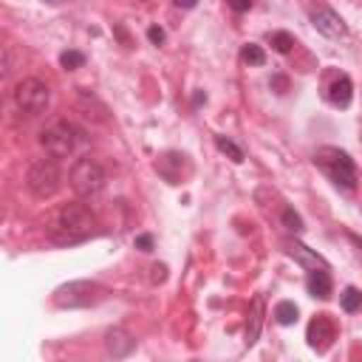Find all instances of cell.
<instances>
[{"mask_svg":"<svg viewBox=\"0 0 362 362\" xmlns=\"http://www.w3.org/2000/svg\"><path fill=\"white\" fill-rule=\"evenodd\" d=\"M96 232V215L90 212L88 204L82 201H71L62 204L48 221H45V235L51 243L57 246H74L88 240Z\"/></svg>","mask_w":362,"mask_h":362,"instance_id":"1","label":"cell"},{"mask_svg":"<svg viewBox=\"0 0 362 362\" xmlns=\"http://www.w3.org/2000/svg\"><path fill=\"white\" fill-rule=\"evenodd\" d=\"M82 141H85V133L76 124L65 122V119H57V122H51V124H45L40 130V144L45 147V153L51 158H68V156H74Z\"/></svg>","mask_w":362,"mask_h":362,"instance_id":"2","label":"cell"},{"mask_svg":"<svg viewBox=\"0 0 362 362\" xmlns=\"http://www.w3.org/2000/svg\"><path fill=\"white\" fill-rule=\"evenodd\" d=\"M314 164L337 184V187H342V189H356V164H354V158L345 153V150H339V147H317V153H314Z\"/></svg>","mask_w":362,"mask_h":362,"instance_id":"3","label":"cell"},{"mask_svg":"<svg viewBox=\"0 0 362 362\" xmlns=\"http://www.w3.org/2000/svg\"><path fill=\"white\" fill-rule=\"evenodd\" d=\"M105 181H107V173L102 170V164L90 156H82L74 161L71 173H68V184L71 189L79 195V198H90V195H99L105 189Z\"/></svg>","mask_w":362,"mask_h":362,"instance_id":"4","label":"cell"},{"mask_svg":"<svg viewBox=\"0 0 362 362\" xmlns=\"http://www.w3.org/2000/svg\"><path fill=\"white\" fill-rule=\"evenodd\" d=\"M105 294H107L105 286H99L93 280H71L54 291V303L59 308H90V305L102 303Z\"/></svg>","mask_w":362,"mask_h":362,"instance_id":"5","label":"cell"},{"mask_svg":"<svg viewBox=\"0 0 362 362\" xmlns=\"http://www.w3.org/2000/svg\"><path fill=\"white\" fill-rule=\"evenodd\" d=\"M51 102V88L37 79V76H25L14 85V105L23 116H40Z\"/></svg>","mask_w":362,"mask_h":362,"instance_id":"6","label":"cell"},{"mask_svg":"<svg viewBox=\"0 0 362 362\" xmlns=\"http://www.w3.org/2000/svg\"><path fill=\"white\" fill-rule=\"evenodd\" d=\"M59 170H57V164L51 161V158H40V161H34L31 167H28V175H25V187H28V192L34 195V198H51V195H57V189H59Z\"/></svg>","mask_w":362,"mask_h":362,"instance_id":"7","label":"cell"},{"mask_svg":"<svg viewBox=\"0 0 362 362\" xmlns=\"http://www.w3.org/2000/svg\"><path fill=\"white\" fill-rule=\"evenodd\" d=\"M305 339H308V345H311L314 351H320V354L328 351L331 342L337 339V325H334V320H331L328 314H317V317L308 322Z\"/></svg>","mask_w":362,"mask_h":362,"instance_id":"8","label":"cell"},{"mask_svg":"<svg viewBox=\"0 0 362 362\" xmlns=\"http://www.w3.org/2000/svg\"><path fill=\"white\" fill-rule=\"evenodd\" d=\"M311 25H314L322 37H328V40H339V37L348 34L345 20H342L334 8H325V6H317V8L311 11Z\"/></svg>","mask_w":362,"mask_h":362,"instance_id":"9","label":"cell"},{"mask_svg":"<svg viewBox=\"0 0 362 362\" xmlns=\"http://www.w3.org/2000/svg\"><path fill=\"white\" fill-rule=\"evenodd\" d=\"M133 348H136V337H133L130 331H124V328H110V331L105 334V351H107L113 359L127 356Z\"/></svg>","mask_w":362,"mask_h":362,"instance_id":"10","label":"cell"},{"mask_svg":"<svg viewBox=\"0 0 362 362\" xmlns=\"http://www.w3.org/2000/svg\"><path fill=\"white\" fill-rule=\"evenodd\" d=\"M283 246H286V252H288L300 266H305V269H328L325 257L317 255V249H308V246L300 243V240H286Z\"/></svg>","mask_w":362,"mask_h":362,"instance_id":"11","label":"cell"},{"mask_svg":"<svg viewBox=\"0 0 362 362\" xmlns=\"http://www.w3.org/2000/svg\"><path fill=\"white\" fill-rule=\"evenodd\" d=\"M325 96H328L331 105H337V107H348L351 99H354V82H351V76H345V74L334 76V79L328 82V88H325Z\"/></svg>","mask_w":362,"mask_h":362,"instance_id":"12","label":"cell"},{"mask_svg":"<svg viewBox=\"0 0 362 362\" xmlns=\"http://www.w3.org/2000/svg\"><path fill=\"white\" fill-rule=\"evenodd\" d=\"M305 288H308L311 297L328 300V297H331V274H328V269H308Z\"/></svg>","mask_w":362,"mask_h":362,"instance_id":"13","label":"cell"},{"mask_svg":"<svg viewBox=\"0 0 362 362\" xmlns=\"http://www.w3.org/2000/svg\"><path fill=\"white\" fill-rule=\"evenodd\" d=\"M260 328H263V297H252V305H249V317H246V345H255L257 337H260Z\"/></svg>","mask_w":362,"mask_h":362,"instance_id":"14","label":"cell"},{"mask_svg":"<svg viewBox=\"0 0 362 362\" xmlns=\"http://www.w3.org/2000/svg\"><path fill=\"white\" fill-rule=\"evenodd\" d=\"M339 305H342V311H348V314L362 311V291H359L356 286H348V288L339 294Z\"/></svg>","mask_w":362,"mask_h":362,"instance_id":"15","label":"cell"},{"mask_svg":"<svg viewBox=\"0 0 362 362\" xmlns=\"http://www.w3.org/2000/svg\"><path fill=\"white\" fill-rule=\"evenodd\" d=\"M215 147H218L226 158H232L235 164H240V161H243V150H240L229 136H215Z\"/></svg>","mask_w":362,"mask_h":362,"instance_id":"16","label":"cell"},{"mask_svg":"<svg viewBox=\"0 0 362 362\" xmlns=\"http://www.w3.org/2000/svg\"><path fill=\"white\" fill-rule=\"evenodd\" d=\"M274 320H277L280 325H294V322H297V305L288 303V300L277 303V308H274Z\"/></svg>","mask_w":362,"mask_h":362,"instance_id":"17","label":"cell"},{"mask_svg":"<svg viewBox=\"0 0 362 362\" xmlns=\"http://www.w3.org/2000/svg\"><path fill=\"white\" fill-rule=\"evenodd\" d=\"M269 42H272V48H274L277 54H288L291 45H294V37H291L288 31H272V34H269Z\"/></svg>","mask_w":362,"mask_h":362,"instance_id":"18","label":"cell"},{"mask_svg":"<svg viewBox=\"0 0 362 362\" xmlns=\"http://www.w3.org/2000/svg\"><path fill=\"white\" fill-rule=\"evenodd\" d=\"M240 59H243L246 65H263V62H266V54H263V48H260V45L246 42V45L240 48Z\"/></svg>","mask_w":362,"mask_h":362,"instance_id":"19","label":"cell"},{"mask_svg":"<svg viewBox=\"0 0 362 362\" xmlns=\"http://www.w3.org/2000/svg\"><path fill=\"white\" fill-rule=\"evenodd\" d=\"M59 65H62L65 71H76V68L85 65V54H82V51H62V54H59Z\"/></svg>","mask_w":362,"mask_h":362,"instance_id":"20","label":"cell"},{"mask_svg":"<svg viewBox=\"0 0 362 362\" xmlns=\"http://www.w3.org/2000/svg\"><path fill=\"white\" fill-rule=\"evenodd\" d=\"M283 223H286V229H291V232H303V221H300V215H297L291 206L283 209Z\"/></svg>","mask_w":362,"mask_h":362,"instance_id":"21","label":"cell"},{"mask_svg":"<svg viewBox=\"0 0 362 362\" xmlns=\"http://www.w3.org/2000/svg\"><path fill=\"white\" fill-rule=\"evenodd\" d=\"M147 40H150L153 45H164L167 34H164V28H161V25H150V28H147Z\"/></svg>","mask_w":362,"mask_h":362,"instance_id":"22","label":"cell"},{"mask_svg":"<svg viewBox=\"0 0 362 362\" xmlns=\"http://www.w3.org/2000/svg\"><path fill=\"white\" fill-rule=\"evenodd\" d=\"M136 249L150 252V249H153V235H139V238H136Z\"/></svg>","mask_w":362,"mask_h":362,"instance_id":"23","label":"cell"},{"mask_svg":"<svg viewBox=\"0 0 362 362\" xmlns=\"http://www.w3.org/2000/svg\"><path fill=\"white\" fill-rule=\"evenodd\" d=\"M164 277H167V266L164 263H156L153 266V283H161Z\"/></svg>","mask_w":362,"mask_h":362,"instance_id":"24","label":"cell"},{"mask_svg":"<svg viewBox=\"0 0 362 362\" xmlns=\"http://www.w3.org/2000/svg\"><path fill=\"white\" fill-rule=\"evenodd\" d=\"M229 8L232 11H249L252 8V0H229Z\"/></svg>","mask_w":362,"mask_h":362,"instance_id":"25","label":"cell"},{"mask_svg":"<svg viewBox=\"0 0 362 362\" xmlns=\"http://www.w3.org/2000/svg\"><path fill=\"white\" fill-rule=\"evenodd\" d=\"M173 3H175L178 8H192V6L198 3V0H173Z\"/></svg>","mask_w":362,"mask_h":362,"instance_id":"26","label":"cell"},{"mask_svg":"<svg viewBox=\"0 0 362 362\" xmlns=\"http://www.w3.org/2000/svg\"><path fill=\"white\" fill-rule=\"evenodd\" d=\"M8 71H11V68H8V51H6V48H3V76H6V74H8Z\"/></svg>","mask_w":362,"mask_h":362,"instance_id":"27","label":"cell"}]
</instances>
